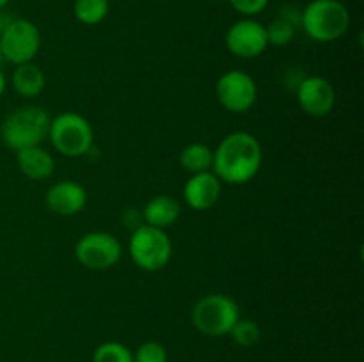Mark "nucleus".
<instances>
[{
    "label": "nucleus",
    "instance_id": "nucleus-1",
    "mask_svg": "<svg viewBox=\"0 0 364 362\" xmlns=\"http://www.w3.org/2000/svg\"><path fill=\"white\" fill-rule=\"evenodd\" d=\"M263 163L262 144L247 131H233L213 149L212 172L223 183L245 185L255 180Z\"/></svg>",
    "mask_w": 364,
    "mask_h": 362
},
{
    "label": "nucleus",
    "instance_id": "nucleus-2",
    "mask_svg": "<svg viewBox=\"0 0 364 362\" xmlns=\"http://www.w3.org/2000/svg\"><path fill=\"white\" fill-rule=\"evenodd\" d=\"M301 27L316 43H333L350 27V13L341 0H311L302 9Z\"/></svg>",
    "mask_w": 364,
    "mask_h": 362
},
{
    "label": "nucleus",
    "instance_id": "nucleus-3",
    "mask_svg": "<svg viewBox=\"0 0 364 362\" xmlns=\"http://www.w3.org/2000/svg\"><path fill=\"white\" fill-rule=\"evenodd\" d=\"M50 121L52 117L41 106H20L2 121L0 138L13 151L41 146V142L48 137Z\"/></svg>",
    "mask_w": 364,
    "mask_h": 362
},
{
    "label": "nucleus",
    "instance_id": "nucleus-4",
    "mask_svg": "<svg viewBox=\"0 0 364 362\" xmlns=\"http://www.w3.org/2000/svg\"><path fill=\"white\" fill-rule=\"evenodd\" d=\"M48 138L52 148L66 158L87 155L95 142L91 123L77 112H63L50 121Z\"/></svg>",
    "mask_w": 364,
    "mask_h": 362
},
{
    "label": "nucleus",
    "instance_id": "nucleus-5",
    "mask_svg": "<svg viewBox=\"0 0 364 362\" xmlns=\"http://www.w3.org/2000/svg\"><path fill=\"white\" fill-rule=\"evenodd\" d=\"M240 318L238 304L223 293H210L199 298L192 307V325L208 337L230 336Z\"/></svg>",
    "mask_w": 364,
    "mask_h": 362
},
{
    "label": "nucleus",
    "instance_id": "nucleus-6",
    "mask_svg": "<svg viewBox=\"0 0 364 362\" xmlns=\"http://www.w3.org/2000/svg\"><path fill=\"white\" fill-rule=\"evenodd\" d=\"M128 252L135 265L144 272H159L166 268L173 256V241L166 229L141 224L132 231Z\"/></svg>",
    "mask_w": 364,
    "mask_h": 362
},
{
    "label": "nucleus",
    "instance_id": "nucleus-7",
    "mask_svg": "<svg viewBox=\"0 0 364 362\" xmlns=\"http://www.w3.org/2000/svg\"><path fill=\"white\" fill-rule=\"evenodd\" d=\"M0 48L4 60L14 64L32 62L41 48V32L27 18H11L0 32Z\"/></svg>",
    "mask_w": 364,
    "mask_h": 362
},
{
    "label": "nucleus",
    "instance_id": "nucleus-8",
    "mask_svg": "<svg viewBox=\"0 0 364 362\" xmlns=\"http://www.w3.org/2000/svg\"><path fill=\"white\" fill-rule=\"evenodd\" d=\"M123 247L114 234L105 231H92L84 234L75 245V258L87 270H109L119 263Z\"/></svg>",
    "mask_w": 364,
    "mask_h": 362
},
{
    "label": "nucleus",
    "instance_id": "nucleus-9",
    "mask_svg": "<svg viewBox=\"0 0 364 362\" xmlns=\"http://www.w3.org/2000/svg\"><path fill=\"white\" fill-rule=\"evenodd\" d=\"M217 102L231 114H244L255 106L258 99V85L255 78L240 70L220 75L215 84Z\"/></svg>",
    "mask_w": 364,
    "mask_h": 362
},
{
    "label": "nucleus",
    "instance_id": "nucleus-10",
    "mask_svg": "<svg viewBox=\"0 0 364 362\" xmlns=\"http://www.w3.org/2000/svg\"><path fill=\"white\" fill-rule=\"evenodd\" d=\"M226 48L238 59H256L269 48L265 25L255 18L235 21L226 32Z\"/></svg>",
    "mask_w": 364,
    "mask_h": 362
},
{
    "label": "nucleus",
    "instance_id": "nucleus-11",
    "mask_svg": "<svg viewBox=\"0 0 364 362\" xmlns=\"http://www.w3.org/2000/svg\"><path fill=\"white\" fill-rule=\"evenodd\" d=\"M297 102L302 112L311 117H326L336 105V91L327 78L311 75L297 85Z\"/></svg>",
    "mask_w": 364,
    "mask_h": 362
},
{
    "label": "nucleus",
    "instance_id": "nucleus-12",
    "mask_svg": "<svg viewBox=\"0 0 364 362\" xmlns=\"http://www.w3.org/2000/svg\"><path fill=\"white\" fill-rule=\"evenodd\" d=\"M46 208L60 216L78 215L87 204V192L73 180L57 181L45 195Z\"/></svg>",
    "mask_w": 364,
    "mask_h": 362
},
{
    "label": "nucleus",
    "instance_id": "nucleus-13",
    "mask_svg": "<svg viewBox=\"0 0 364 362\" xmlns=\"http://www.w3.org/2000/svg\"><path fill=\"white\" fill-rule=\"evenodd\" d=\"M220 192H223V181L212 170H206V172L191 174L183 187V199L192 209L205 212L217 204Z\"/></svg>",
    "mask_w": 364,
    "mask_h": 362
},
{
    "label": "nucleus",
    "instance_id": "nucleus-14",
    "mask_svg": "<svg viewBox=\"0 0 364 362\" xmlns=\"http://www.w3.org/2000/svg\"><path fill=\"white\" fill-rule=\"evenodd\" d=\"M16 163L20 172L34 181L48 180L55 170V160L41 146H32L16 151Z\"/></svg>",
    "mask_w": 364,
    "mask_h": 362
},
{
    "label": "nucleus",
    "instance_id": "nucleus-15",
    "mask_svg": "<svg viewBox=\"0 0 364 362\" xmlns=\"http://www.w3.org/2000/svg\"><path fill=\"white\" fill-rule=\"evenodd\" d=\"M181 216V204L173 195H156L146 202L142 209L144 224L159 229H167Z\"/></svg>",
    "mask_w": 364,
    "mask_h": 362
},
{
    "label": "nucleus",
    "instance_id": "nucleus-16",
    "mask_svg": "<svg viewBox=\"0 0 364 362\" xmlns=\"http://www.w3.org/2000/svg\"><path fill=\"white\" fill-rule=\"evenodd\" d=\"M13 89L23 98H36L45 91L46 77L39 66L34 62L18 64L11 77Z\"/></svg>",
    "mask_w": 364,
    "mask_h": 362
},
{
    "label": "nucleus",
    "instance_id": "nucleus-17",
    "mask_svg": "<svg viewBox=\"0 0 364 362\" xmlns=\"http://www.w3.org/2000/svg\"><path fill=\"white\" fill-rule=\"evenodd\" d=\"M180 163L187 172L199 174L212 170L213 149L203 142H192L185 146L180 153Z\"/></svg>",
    "mask_w": 364,
    "mask_h": 362
},
{
    "label": "nucleus",
    "instance_id": "nucleus-18",
    "mask_svg": "<svg viewBox=\"0 0 364 362\" xmlns=\"http://www.w3.org/2000/svg\"><path fill=\"white\" fill-rule=\"evenodd\" d=\"M109 0H75L73 14L84 25H98L109 16Z\"/></svg>",
    "mask_w": 364,
    "mask_h": 362
},
{
    "label": "nucleus",
    "instance_id": "nucleus-19",
    "mask_svg": "<svg viewBox=\"0 0 364 362\" xmlns=\"http://www.w3.org/2000/svg\"><path fill=\"white\" fill-rule=\"evenodd\" d=\"M92 362H134L130 348L117 341L102 343L92 353Z\"/></svg>",
    "mask_w": 364,
    "mask_h": 362
},
{
    "label": "nucleus",
    "instance_id": "nucleus-20",
    "mask_svg": "<svg viewBox=\"0 0 364 362\" xmlns=\"http://www.w3.org/2000/svg\"><path fill=\"white\" fill-rule=\"evenodd\" d=\"M267 31V39H269V46H288L295 38V27L294 23H290L284 18L277 16L270 21L269 25H265Z\"/></svg>",
    "mask_w": 364,
    "mask_h": 362
},
{
    "label": "nucleus",
    "instance_id": "nucleus-21",
    "mask_svg": "<svg viewBox=\"0 0 364 362\" xmlns=\"http://www.w3.org/2000/svg\"><path fill=\"white\" fill-rule=\"evenodd\" d=\"M231 339L238 344V346H255L256 343L262 337V330H259V325L255 322V319L247 318H238V322L235 323L233 329L230 332Z\"/></svg>",
    "mask_w": 364,
    "mask_h": 362
},
{
    "label": "nucleus",
    "instance_id": "nucleus-22",
    "mask_svg": "<svg viewBox=\"0 0 364 362\" xmlns=\"http://www.w3.org/2000/svg\"><path fill=\"white\" fill-rule=\"evenodd\" d=\"M134 362H167V350L156 341H146L135 350Z\"/></svg>",
    "mask_w": 364,
    "mask_h": 362
},
{
    "label": "nucleus",
    "instance_id": "nucleus-23",
    "mask_svg": "<svg viewBox=\"0 0 364 362\" xmlns=\"http://www.w3.org/2000/svg\"><path fill=\"white\" fill-rule=\"evenodd\" d=\"M228 2L244 18H255L267 9L270 0H228Z\"/></svg>",
    "mask_w": 364,
    "mask_h": 362
},
{
    "label": "nucleus",
    "instance_id": "nucleus-24",
    "mask_svg": "<svg viewBox=\"0 0 364 362\" xmlns=\"http://www.w3.org/2000/svg\"><path fill=\"white\" fill-rule=\"evenodd\" d=\"M6 85H7L6 75H4V71L0 70V96H2L4 91H6Z\"/></svg>",
    "mask_w": 364,
    "mask_h": 362
},
{
    "label": "nucleus",
    "instance_id": "nucleus-25",
    "mask_svg": "<svg viewBox=\"0 0 364 362\" xmlns=\"http://www.w3.org/2000/svg\"><path fill=\"white\" fill-rule=\"evenodd\" d=\"M9 2L11 0H0V9H4V7H6Z\"/></svg>",
    "mask_w": 364,
    "mask_h": 362
},
{
    "label": "nucleus",
    "instance_id": "nucleus-26",
    "mask_svg": "<svg viewBox=\"0 0 364 362\" xmlns=\"http://www.w3.org/2000/svg\"><path fill=\"white\" fill-rule=\"evenodd\" d=\"M4 62V55H2V48H0V64Z\"/></svg>",
    "mask_w": 364,
    "mask_h": 362
},
{
    "label": "nucleus",
    "instance_id": "nucleus-27",
    "mask_svg": "<svg viewBox=\"0 0 364 362\" xmlns=\"http://www.w3.org/2000/svg\"><path fill=\"white\" fill-rule=\"evenodd\" d=\"M156 2H159V0H156Z\"/></svg>",
    "mask_w": 364,
    "mask_h": 362
}]
</instances>
